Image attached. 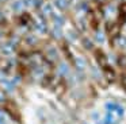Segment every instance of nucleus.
Returning <instances> with one entry per match:
<instances>
[{"label":"nucleus","instance_id":"f257e3e1","mask_svg":"<svg viewBox=\"0 0 126 124\" xmlns=\"http://www.w3.org/2000/svg\"><path fill=\"white\" fill-rule=\"evenodd\" d=\"M106 109L109 111V112L115 113V115H117L119 119L123 116V108L121 107L119 104H115V102H109V104H106Z\"/></svg>","mask_w":126,"mask_h":124},{"label":"nucleus","instance_id":"f03ea898","mask_svg":"<svg viewBox=\"0 0 126 124\" xmlns=\"http://www.w3.org/2000/svg\"><path fill=\"white\" fill-rule=\"evenodd\" d=\"M54 12V8H53V5L50 4V3H42L41 5V13L45 16V18H50L52 16V13Z\"/></svg>","mask_w":126,"mask_h":124},{"label":"nucleus","instance_id":"7ed1b4c3","mask_svg":"<svg viewBox=\"0 0 126 124\" xmlns=\"http://www.w3.org/2000/svg\"><path fill=\"white\" fill-rule=\"evenodd\" d=\"M118 119H119V117H118L115 113L109 112V111H107L106 115H104V119H103V124H117Z\"/></svg>","mask_w":126,"mask_h":124},{"label":"nucleus","instance_id":"20e7f679","mask_svg":"<svg viewBox=\"0 0 126 124\" xmlns=\"http://www.w3.org/2000/svg\"><path fill=\"white\" fill-rule=\"evenodd\" d=\"M14 50H15V47L11 42H8V43L1 46V54H4L6 57H11L12 54H14Z\"/></svg>","mask_w":126,"mask_h":124},{"label":"nucleus","instance_id":"39448f33","mask_svg":"<svg viewBox=\"0 0 126 124\" xmlns=\"http://www.w3.org/2000/svg\"><path fill=\"white\" fill-rule=\"evenodd\" d=\"M54 4L60 11H64V10H66V8L69 7L71 0H54Z\"/></svg>","mask_w":126,"mask_h":124},{"label":"nucleus","instance_id":"423d86ee","mask_svg":"<svg viewBox=\"0 0 126 124\" xmlns=\"http://www.w3.org/2000/svg\"><path fill=\"white\" fill-rule=\"evenodd\" d=\"M11 7L15 12H22V11L25 10V3H23V0H15L11 4Z\"/></svg>","mask_w":126,"mask_h":124},{"label":"nucleus","instance_id":"0eeeda50","mask_svg":"<svg viewBox=\"0 0 126 124\" xmlns=\"http://www.w3.org/2000/svg\"><path fill=\"white\" fill-rule=\"evenodd\" d=\"M52 32H53V35H54L56 38H61V37H63V27L53 24V27H52Z\"/></svg>","mask_w":126,"mask_h":124},{"label":"nucleus","instance_id":"6e6552de","mask_svg":"<svg viewBox=\"0 0 126 124\" xmlns=\"http://www.w3.org/2000/svg\"><path fill=\"white\" fill-rule=\"evenodd\" d=\"M75 63H76V67H77L79 70H84L85 62H84V59H83L81 57H77V58H75Z\"/></svg>","mask_w":126,"mask_h":124},{"label":"nucleus","instance_id":"1a4fd4ad","mask_svg":"<svg viewBox=\"0 0 126 124\" xmlns=\"http://www.w3.org/2000/svg\"><path fill=\"white\" fill-rule=\"evenodd\" d=\"M117 43H118V46H119V47L126 49V35H119V37H118V39H117Z\"/></svg>","mask_w":126,"mask_h":124},{"label":"nucleus","instance_id":"9d476101","mask_svg":"<svg viewBox=\"0 0 126 124\" xmlns=\"http://www.w3.org/2000/svg\"><path fill=\"white\" fill-rule=\"evenodd\" d=\"M58 70H60V74H61V75L68 74V73H69V69H68V66H66L65 63H60V66H58Z\"/></svg>","mask_w":126,"mask_h":124},{"label":"nucleus","instance_id":"9b49d317","mask_svg":"<svg viewBox=\"0 0 126 124\" xmlns=\"http://www.w3.org/2000/svg\"><path fill=\"white\" fill-rule=\"evenodd\" d=\"M95 39L98 40L99 43L104 42V32H102V31H96V34H95Z\"/></svg>","mask_w":126,"mask_h":124},{"label":"nucleus","instance_id":"f8f14e48","mask_svg":"<svg viewBox=\"0 0 126 124\" xmlns=\"http://www.w3.org/2000/svg\"><path fill=\"white\" fill-rule=\"evenodd\" d=\"M0 124H7V120H6V116L0 112Z\"/></svg>","mask_w":126,"mask_h":124},{"label":"nucleus","instance_id":"ddd939ff","mask_svg":"<svg viewBox=\"0 0 126 124\" xmlns=\"http://www.w3.org/2000/svg\"><path fill=\"white\" fill-rule=\"evenodd\" d=\"M4 100H6V94H4L3 92L0 90V102H3Z\"/></svg>","mask_w":126,"mask_h":124},{"label":"nucleus","instance_id":"4468645a","mask_svg":"<svg viewBox=\"0 0 126 124\" xmlns=\"http://www.w3.org/2000/svg\"><path fill=\"white\" fill-rule=\"evenodd\" d=\"M125 30H126V24H125Z\"/></svg>","mask_w":126,"mask_h":124}]
</instances>
